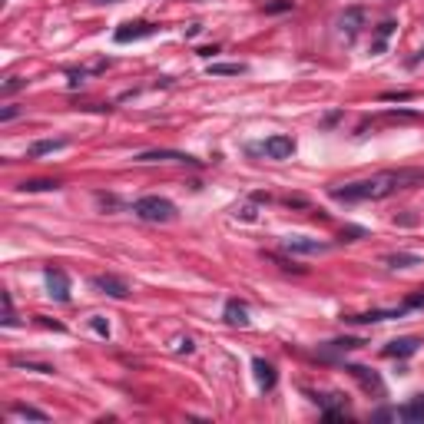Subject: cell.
<instances>
[{"label":"cell","mask_w":424,"mask_h":424,"mask_svg":"<svg viewBox=\"0 0 424 424\" xmlns=\"http://www.w3.org/2000/svg\"><path fill=\"white\" fill-rule=\"evenodd\" d=\"M424 173L421 169H392V173H378L368 176V179H358V183H345L332 189V196L338 202H375V199H388L398 189H408V186L421 183Z\"/></svg>","instance_id":"6da1fadb"},{"label":"cell","mask_w":424,"mask_h":424,"mask_svg":"<svg viewBox=\"0 0 424 424\" xmlns=\"http://www.w3.org/2000/svg\"><path fill=\"white\" fill-rule=\"evenodd\" d=\"M133 212L143 219V222H173L176 219V206L169 202V199H163V196H143V199H136L133 202Z\"/></svg>","instance_id":"7a4b0ae2"},{"label":"cell","mask_w":424,"mask_h":424,"mask_svg":"<svg viewBox=\"0 0 424 424\" xmlns=\"http://www.w3.org/2000/svg\"><path fill=\"white\" fill-rule=\"evenodd\" d=\"M47 289H50V298L56 302H70V279H66L63 269H47Z\"/></svg>","instance_id":"3957f363"},{"label":"cell","mask_w":424,"mask_h":424,"mask_svg":"<svg viewBox=\"0 0 424 424\" xmlns=\"http://www.w3.org/2000/svg\"><path fill=\"white\" fill-rule=\"evenodd\" d=\"M93 289L109 295V298H126L130 295V285L123 279H116V275H93Z\"/></svg>","instance_id":"277c9868"},{"label":"cell","mask_w":424,"mask_h":424,"mask_svg":"<svg viewBox=\"0 0 424 424\" xmlns=\"http://www.w3.org/2000/svg\"><path fill=\"white\" fill-rule=\"evenodd\" d=\"M262 152H265L269 159H289L295 152V140L292 136H269V140L262 143Z\"/></svg>","instance_id":"5b68a950"},{"label":"cell","mask_w":424,"mask_h":424,"mask_svg":"<svg viewBox=\"0 0 424 424\" xmlns=\"http://www.w3.org/2000/svg\"><path fill=\"white\" fill-rule=\"evenodd\" d=\"M282 246H285V252H302V255H315V252H325V249H328L325 242L305 239V236H289Z\"/></svg>","instance_id":"8992f818"},{"label":"cell","mask_w":424,"mask_h":424,"mask_svg":"<svg viewBox=\"0 0 424 424\" xmlns=\"http://www.w3.org/2000/svg\"><path fill=\"white\" fill-rule=\"evenodd\" d=\"M136 159H140V163H159V159H166V163H196L193 156H186V152H173V150H152V152H140Z\"/></svg>","instance_id":"52a82bcc"},{"label":"cell","mask_w":424,"mask_h":424,"mask_svg":"<svg viewBox=\"0 0 424 424\" xmlns=\"http://www.w3.org/2000/svg\"><path fill=\"white\" fill-rule=\"evenodd\" d=\"M252 371H255V381H259L262 392H272L275 381H279V375H275L272 365H269L265 358H255V361H252Z\"/></svg>","instance_id":"ba28073f"},{"label":"cell","mask_w":424,"mask_h":424,"mask_svg":"<svg viewBox=\"0 0 424 424\" xmlns=\"http://www.w3.org/2000/svg\"><path fill=\"white\" fill-rule=\"evenodd\" d=\"M156 30L152 23H123L116 30V44H130V40H140V37H150Z\"/></svg>","instance_id":"9c48e42d"},{"label":"cell","mask_w":424,"mask_h":424,"mask_svg":"<svg viewBox=\"0 0 424 424\" xmlns=\"http://www.w3.org/2000/svg\"><path fill=\"white\" fill-rule=\"evenodd\" d=\"M394 27H398L394 20H381L378 23V33H375V40H371V54H384V47H388V40H392Z\"/></svg>","instance_id":"30bf717a"},{"label":"cell","mask_w":424,"mask_h":424,"mask_svg":"<svg viewBox=\"0 0 424 424\" xmlns=\"http://www.w3.org/2000/svg\"><path fill=\"white\" fill-rule=\"evenodd\" d=\"M226 322H229V325L246 328V325H249V308H246L242 302H236V298L226 302Z\"/></svg>","instance_id":"8fae6325"},{"label":"cell","mask_w":424,"mask_h":424,"mask_svg":"<svg viewBox=\"0 0 424 424\" xmlns=\"http://www.w3.org/2000/svg\"><path fill=\"white\" fill-rule=\"evenodd\" d=\"M361 20H365V11H361V7H355V11H345L341 13V33H345V37H355V33H358V27H361Z\"/></svg>","instance_id":"7c38bea8"},{"label":"cell","mask_w":424,"mask_h":424,"mask_svg":"<svg viewBox=\"0 0 424 424\" xmlns=\"http://www.w3.org/2000/svg\"><path fill=\"white\" fill-rule=\"evenodd\" d=\"M414 351H418V338H398V341H392V345L384 349V355H392V358H408Z\"/></svg>","instance_id":"4fadbf2b"},{"label":"cell","mask_w":424,"mask_h":424,"mask_svg":"<svg viewBox=\"0 0 424 424\" xmlns=\"http://www.w3.org/2000/svg\"><path fill=\"white\" fill-rule=\"evenodd\" d=\"M384 265H392V269H408V265H421V255H411V252H394V255H384Z\"/></svg>","instance_id":"5bb4252c"},{"label":"cell","mask_w":424,"mask_h":424,"mask_svg":"<svg viewBox=\"0 0 424 424\" xmlns=\"http://www.w3.org/2000/svg\"><path fill=\"white\" fill-rule=\"evenodd\" d=\"M394 414H398L401 421H421V418H424V394L418 398V401H411V404H404V408H398Z\"/></svg>","instance_id":"9a60e30c"},{"label":"cell","mask_w":424,"mask_h":424,"mask_svg":"<svg viewBox=\"0 0 424 424\" xmlns=\"http://www.w3.org/2000/svg\"><path fill=\"white\" fill-rule=\"evenodd\" d=\"M13 414H17V418H30V421H47V418H50L47 411H37L30 404H13Z\"/></svg>","instance_id":"2e32d148"},{"label":"cell","mask_w":424,"mask_h":424,"mask_svg":"<svg viewBox=\"0 0 424 424\" xmlns=\"http://www.w3.org/2000/svg\"><path fill=\"white\" fill-rule=\"evenodd\" d=\"M209 73H216V76H239V73H246V66H242V63H212V66H209Z\"/></svg>","instance_id":"e0dca14e"},{"label":"cell","mask_w":424,"mask_h":424,"mask_svg":"<svg viewBox=\"0 0 424 424\" xmlns=\"http://www.w3.org/2000/svg\"><path fill=\"white\" fill-rule=\"evenodd\" d=\"M351 375H355V378H361V384H365V388H375V392H381V381L375 378V375H368V368H349Z\"/></svg>","instance_id":"ac0fdd59"},{"label":"cell","mask_w":424,"mask_h":424,"mask_svg":"<svg viewBox=\"0 0 424 424\" xmlns=\"http://www.w3.org/2000/svg\"><path fill=\"white\" fill-rule=\"evenodd\" d=\"M66 143L63 140H44V143H37V146H33V156H44V152H54V150H63Z\"/></svg>","instance_id":"d6986e66"},{"label":"cell","mask_w":424,"mask_h":424,"mask_svg":"<svg viewBox=\"0 0 424 424\" xmlns=\"http://www.w3.org/2000/svg\"><path fill=\"white\" fill-rule=\"evenodd\" d=\"M60 183H54V179H33V183H23L20 189L23 193H40V189H56Z\"/></svg>","instance_id":"ffe728a7"},{"label":"cell","mask_w":424,"mask_h":424,"mask_svg":"<svg viewBox=\"0 0 424 424\" xmlns=\"http://www.w3.org/2000/svg\"><path fill=\"white\" fill-rule=\"evenodd\" d=\"M4 325L11 328V325H17V318H13V298L7 292H4V318H0Z\"/></svg>","instance_id":"44dd1931"},{"label":"cell","mask_w":424,"mask_h":424,"mask_svg":"<svg viewBox=\"0 0 424 424\" xmlns=\"http://www.w3.org/2000/svg\"><path fill=\"white\" fill-rule=\"evenodd\" d=\"M292 7H295L292 0H275V4H265L262 11L265 13H282V11H292Z\"/></svg>","instance_id":"7402d4cb"},{"label":"cell","mask_w":424,"mask_h":424,"mask_svg":"<svg viewBox=\"0 0 424 424\" xmlns=\"http://www.w3.org/2000/svg\"><path fill=\"white\" fill-rule=\"evenodd\" d=\"M90 325H93V332H97V335L109 338V325L103 322V315H93V318H90Z\"/></svg>","instance_id":"603a6c76"},{"label":"cell","mask_w":424,"mask_h":424,"mask_svg":"<svg viewBox=\"0 0 424 424\" xmlns=\"http://www.w3.org/2000/svg\"><path fill=\"white\" fill-rule=\"evenodd\" d=\"M23 83L17 80V76H11V83H4V93H13V90H20Z\"/></svg>","instance_id":"cb8c5ba5"},{"label":"cell","mask_w":424,"mask_h":424,"mask_svg":"<svg viewBox=\"0 0 424 424\" xmlns=\"http://www.w3.org/2000/svg\"><path fill=\"white\" fill-rule=\"evenodd\" d=\"M17 113H20V109H17V107H7V109H4V113H0V120L7 123V120H13V116H17Z\"/></svg>","instance_id":"d4e9b609"},{"label":"cell","mask_w":424,"mask_h":424,"mask_svg":"<svg viewBox=\"0 0 424 424\" xmlns=\"http://www.w3.org/2000/svg\"><path fill=\"white\" fill-rule=\"evenodd\" d=\"M179 351H193V338H179Z\"/></svg>","instance_id":"484cf974"},{"label":"cell","mask_w":424,"mask_h":424,"mask_svg":"<svg viewBox=\"0 0 424 424\" xmlns=\"http://www.w3.org/2000/svg\"><path fill=\"white\" fill-rule=\"evenodd\" d=\"M93 4H116V0H93Z\"/></svg>","instance_id":"4316f807"}]
</instances>
